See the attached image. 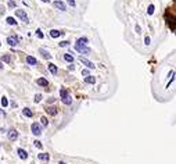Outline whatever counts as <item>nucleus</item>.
I'll return each mask as SVG.
<instances>
[{
  "mask_svg": "<svg viewBox=\"0 0 176 164\" xmlns=\"http://www.w3.org/2000/svg\"><path fill=\"white\" fill-rule=\"evenodd\" d=\"M75 49H76V52L83 53V54H90V53H92V49L86 47L85 45H81V43H76V45H75Z\"/></svg>",
  "mask_w": 176,
  "mask_h": 164,
  "instance_id": "1",
  "label": "nucleus"
},
{
  "mask_svg": "<svg viewBox=\"0 0 176 164\" xmlns=\"http://www.w3.org/2000/svg\"><path fill=\"white\" fill-rule=\"evenodd\" d=\"M144 43H146L147 46L150 45V38H148V36H146V38H144Z\"/></svg>",
  "mask_w": 176,
  "mask_h": 164,
  "instance_id": "31",
  "label": "nucleus"
},
{
  "mask_svg": "<svg viewBox=\"0 0 176 164\" xmlns=\"http://www.w3.org/2000/svg\"><path fill=\"white\" fill-rule=\"evenodd\" d=\"M15 15H17L18 18H21L22 21L28 22V15H26L25 11H22V10H17V11H15Z\"/></svg>",
  "mask_w": 176,
  "mask_h": 164,
  "instance_id": "4",
  "label": "nucleus"
},
{
  "mask_svg": "<svg viewBox=\"0 0 176 164\" xmlns=\"http://www.w3.org/2000/svg\"><path fill=\"white\" fill-rule=\"evenodd\" d=\"M60 95H61V97H62V96H65V95H68V92L65 91L64 88H61V89H60Z\"/></svg>",
  "mask_w": 176,
  "mask_h": 164,
  "instance_id": "26",
  "label": "nucleus"
},
{
  "mask_svg": "<svg viewBox=\"0 0 176 164\" xmlns=\"http://www.w3.org/2000/svg\"><path fill=\"white\" fill-rule=\"evenodd\" d=\"M17 153H18V156H20V159H22V160H26V159H28V153H26L24 149H21V147H20V149H17Z\"/></svg>",
  "mask_w": 176,
  "mask_h": 164,
  "instance_id": "9",
  "label": "nucleus"
},
{
  "mask_svg": "<svg viewBox=\"0 0 176 164\" xmlns=\"http://www.w3.org/2000/svg\"><path fill=\"white\" fill-rule=\"evenodd\" d=\"M46 111H47L50 116H56L57 113H58V110H57V107L52 106V107H47V108H46Z\"/></svg>",
  "mask_w": 176,
  "mask_h": 164,
  "instance_id": "12",
  "label": "nucleus"
},
{
  "mask_svg": "<svg viewBox=\"0 0 176 164\" xmlns=\"http://www.w3.org/2000/svg\"><path fill=\"white\" fill-rule=\"evenodd\" d=\"M136 32H137V34H140V32H142V31H140V26H139V25H136Z\"/></svg>",
  "mask_w": 176,
  "mask_h": 164,
  "instance_id": "35",
  "label": "nucleus"
},
{
  "mask_svg": "<svg viewBox=\"0 0 176 164\" xmlns=\"http://www.w3.org/2000/svg\"><path fill=\"white\" fill-rule=\"evenodd\" d=\"M85 82H86V83H92V85H93V83L96 82V78L94 77H86L85 78Z\"/></svg>",
  "mask_w": 176,
  "mask_h": 164,
  "instance_id": "18",
  "label": "nucleus"
},
{
  "mask_svg": "<svg viewBox=\"0 0 176 164\" xmlns=\"http://www.w3.org/2000/svg\"><path fill=\"white\" fill-rule=\"evenodd\" d=\"M61 102H62L64 104H67V106H71V104H72V99H71V96L69 95L62 96V97H61Z\"/></svg>",
  "mask_w": 176,
  "mask_h": 164,
  "instance_id": "8",
  "label": "nucleus"
},
{
  "mask_svg": "<svg viewBox=\"0 0 176 164\" xmlns=\"http://www.w3.org/2000/svg\"><path fill=\"white\" fill-rule=\"evenodd\" d=\"M7 136H9L10 141H15V139L18 138V132L15 129H10L9 132H7Z\"/></svg>",
  "mask_w": 176,
  "mask_h": 164,
  "instance_id": "6",
  "label": "nucleus"
},
{
  "mask_svg": "<svg viewBox=\"0 0 176 164\" xmlns=\"http://www.w3.org/2000/svg\"><path fill=\"white\" fill-rule=\"evenodd\" d=\"M31 128H32V134H33L35 136H39V135H42V128H40V125H39L38 122H33Z\"/></svg>",
  "mask_w": 176,
  "mask_h": 164,
  "instance_id": "2",
  "label": "nucleus"
},
{
  "mask_svg": "<svg viewBox=\"0 0 176 164\" xmlns=\"http://www.w3.org/2000/svg\"><path fill=\"white\" fill-rule=\"evenodd\" d=\"M64 60L68 61V63H72V61H73V57L71 56V54H64Z\"/></svg>",
  "mask_w": 176,
  "mask_h": 164,
  "instance_id": "21",
  "label": "nucleus"
},
{
  "mask_svg": "<svg viewBox=\"0 0 176 164\" xmlns=\"http://www.w3.org/2000/svg\"><path fill=\"white\" fill-rule=\"evenodd\" d=\"M61 35H64L62 31H57V29L50 31V36H52V38H58V36H61Z\"/></svg>",
  "mask_w": 176,
  "mask_h": 164,
  "instance_id": "11",
  "label": "nucleus"
},
{
  "mask_svg": "<svg viewBox=\"0 0 176 164\" xmlns=\"http://www.w3.org/2000/svg\"><path fill=\"white\" fill-rule=\"evenodd\" d=\"M36 36H38V38H40V39L43 38V34H42V31H40V29L36 31Z\"/></svg>",
  "mask_w": 176,
  "mask_h": 164,
  "instance_id": "29",
  "label": "nucleus"
},
{
  "mask_svg": "<svg viewBox=\"0 0 176 164\" xmlns=\"http://www.w3.org/2000/svg\"><path fill=\"white\" fill-rule=\"evenodd\" d=\"M7 42H9L10 46H17L18 45V38L17 36H9V38H7Z\"/></svg>",
  "mask_w": 176,
  "mask_h": 164,
  "instance_id": "7",
  "label": "nucleus"
},
{
  "mask_svg": "<svg viewBox=\"0 0 176 164\" xmlns=\"http://www.w3.org/2000/svg\"><path fill=\"white\" fill-rule=\"evenodd\" d=\"M153 13H154V6L150 4V6H148V9H147V14H148V15H151Z\"/></svg>",
  "mask_w": 176,
  "mask_h": 164,
  "instance_id": "23",
  "label": "nucleus"
},
{
  "mask_svg": "<svg viewBox=\"0 0 176 164\" xmlns=\"http://www.w3.org/2000/svg\"><path fill=\"white\" fill-rule=\"evenodd\" d=\"M82 75H85V77H89V71H87V70H83V71H82Z\"/></svg>",
  "mask_w": 176,
  "mask_h": 164,
  "instance_id": "32",
  "label": "nucleus"
},
{
  "mask_svg": "<svg viewBox=\"0 0 176 164\" xmlns=\"http://www.w3.org/2000/svg\"><path fill=\"white\" fill-rule=\"evenodd\" d=\"M0 70H3V64L1 63H0Z\"/></svg>",
  "mask_w": 176,
  "mask_h": 164,
  "instance_id": "39",
  "label": "nucleus"
},
{
  "mask_svg": "<svg viewBox=\"0 0 176 164\" xmlns=\"http://www.w3.org/2000/svg\"><path fill=\"white\" fill-rule=\"evenodd\" d=\"M39 160H43V161H49L50 160V156H49V153H40V154L38 156Z\"/></svg>",
  "mask_w": 176,
  "mask_h": 164,
  "instance_id": "13",
  "label": "nucleus"
},
{
  "mask_svg": "<svg viewBox=\"0 0 176 164\" xmlns=\"http://www.w3.org/2000/svg\"><path fill=\"white\" fill-rule=\"evenodd\" d=\"M1 61L10 64V63H11V56H10V54H3V56H1Z\"/></svg>",
  "mask_w": 176,
  "mask_h": 164,
  "instance_id": "17",
  "label": "nucleus"
},
{
  "mask_svg": "<svg viewBox=\"0 0 176 164\" xmlns=\"http://www.w3.org/2000/svg\"><path fill=\"white\" fill-rule=\"evenodd\" d=\"M35 146H36V147H38V149H42V143H40V142H38V141H36V142H35Z\"/></svg>",
  "mask_w": 176,
  "mask_h": 164,
  "instance_id": "30",
  "label": "nucleus"
},
{
  "mask_svg": "<svg viewBox=\"0 0 176 164\" xmlns=\"http://www.w3.org/2000/svg\"><path fill=\"white\" fill-rule=\"evenodd\" d=\"M79 61H81L82 64H85L86 67H87V68H94V64H93V63H92L90 60H87V59H85V57H79Z\"/></svg>",
  "mask_w": 176,
  "mask_h": 164,
  "instance_id": "3",
  "label": "nucleus"
},
{
  "mask_svg": "<svg viewBox=\"0 0 176 164\" xmlns=\"http://www.w3.org/2000/svg\"><path fill=\"white\" fill-rule=\"evenodd\" d=\"M58 164H67V163H65V161H60Z\"/></svg>",
  "mask_w": 176,
  "mask_h": 164,
  "instance_id": "38",
  "label": "nucleus"
},
{
  "mask_svg": "<svg viewBox=\"0 0 176 164\" xmlns=\"http://www.w3.org/2000/svg\"><path fill=\"white\" fill-rule=\"evenodd\" d=\"M39 53L42 54V57H44V59H52V54L46 50V49H43V47H40L39 49Z\"/></svg>",
  "mask_w": 176,
  "mask_h": 164,
  "instance_id": "10",
  "label": "nucleus"
},
{
  "mask_svg": "<svg viewBox=\"0 0 176 164\" xmlns=\"http://www.w3.org/2000/svg\"><path fill=\"white\" fill-rule=\"evenodd\" d=\"M40 120H42V124H43V127H47V125H49V120H47V118H46V117H42Z\"/></svg>",
  "mask_w": 176,
  "mask_h": 164,
  "instance_id": "24",
  "label": "nucleus"
},
{
  "mask_svg": "<svg viewBox=\"0 0 176 164\" xmlns=\"http://www.w3.org/2000/svg\"><path fill=\"white\" fill-rule=\"evenodd\" d=\"M76 43L86 45V43H87V38H85V36H83V38H79V39H78V42H76Z\"/></svg>",
  "mask_w": 176,
  "mask_h": 164,
  "instance_id": "22",
  "label": "nucleus"
},
{
  "mask_svg": "<svg viewBox=\"0 0 176 164\" xmlns=\"http://www.w3.org/2000/svg\"><path fill=\"white\" fill-rule=\"evenodd\" d=\"M47 68H49V71H50V72H52L53 75H56V74H57V67H56L54 64L49 63V64H47Z\"/></svg>",
  "mask_w": 176,
  "mask_h": 164,
  "instance_id": "14",
  "label": "nucleus"
},
{
  "mask_svg": "<svg viewBox=\"0 0 176 164\" xmlns=\"http://www.w3.org/2000/svg\"><path fill=\"white\" fill-rule=\"evenodd\" d=\"M54 7H56V9H58V10H61V11H65V10H67V7H65V3H62L61 0H56V1H54Z\"/></svg>",
  "mask_w": 176,
  "mask_h": 164,
  "instance_id": "5",
  "label": "nucleus"
},
{
  "mask_svg": "<svg viewBox=\"0 0 176 164\" xmlns=\"http://www.w3.org/2000/svg\"><path fill=\"white\" fill-rule=\"evenodd\" d=\"M0 114H1V116H4V117H6V113H4V111H1V110H0Z\"/></svg>",
  "mask_w": 176,
  "mask_h": 164,
  "instance_id": "36",
  "label": "nucleus"
},
{
  "mask_svg": "<svg viewBox=\"0 0 176 164\" xmlns=\"http://www.w3.org/2000/svg\"><path fill=\"white\" fill-rule=\"evenodd\" d=\"M6 21H7V24H10V25H15V24H17V21H15L13 17H7Z\"/></svg>",
  "mask_w": 176,
  "mask_h": 164,
  "instance_id": "19",
  "label": "nucleus"
},
{
  "mask_svg": "<svg viewBox=\"0 0 176 164\" xmlns=\"http://www.w3.org/2000/svg\"><path fill=\"white\" fill-rule=\"evenodd\" d=\"M42 1H44V3H49V1H50V0H42Z\"/></svg>",
  "mask_w": 176,
  "mask_h": 164,
  "instance_id": "37",
  "label": "nucleus"
},
{
  "mask_svg": "<svg viewBox=\"0 0 176 164\" xmlns=\"http://www.w3.org/2000/svg\"><path fill=\"white\" fill-rule=\"evenodd\" d=\"M36 82H38V85H40V86H49L47 79H44V78H39Z\"/></svg>",
  "mask_w": 176,
  "mask_h": 164,
  "instance_id": "16",
  "label": "nucleus"
},
{
  "mask_svg": "<svg viewBox=\"0 0 176 164\" xmlns=\"http://www.w3.org/2000/svg\"><path fill=\"white\" fill-rule=\"evenodd\" d=\"M69 42H67V40H64V42H60V47H67V46H69Z\"/></svg>",
  "mask_w": 176,
  "mask_h": 164,
  "instance_id": "25",
  "label": "nucleus"
},
{
  "mask_svg": "<svg viewBox=\"0 0 176 164\" xmlns=\"http://www.w3.org/2000/svg\"><path fill=\"white\" fill-rule=\"evenodd\" d=\"M9 6L10 7H15V3L14 1H9Z\"/></svg>",
  "mask_w": 176,
  "mask_h": 164,
  "instance_id": "34",
  "label": "nucleus"
},
{
  "mask_svg": "<svg viewBox=\"0 0 176 164\" xmlns=\"http://www.w3.org/2000/svg\"><path fill=\"white\" fill-rule=\"evenodd\" d=\"M68 4H71L72 7H75V0H68Z\"/></svg>",
  "mask_w": 176,
  "mask_h": 164,
  "instance_id": "33",
  "label": "nucleus"
},
{
  "mask_svg": "<svg viewBox=\"0 0 176 164\" xmlns=\"http://www.w3.org/2000/svg\"><path fill=\"white\" fill-rule=\"evenodd\" d=\"M1 104H3V106H7V104H9V100H7V97H3V99H1Z\"/></svg>",
  "mask_w": 176,
  "mask_h": 164,
  "instance_id": "27",
  "label": "nucleus"
},
{
  "mask_svg": "<svg viewBox=\"0 0 176 164\" xmlns=\"http://www.w3.org/2000/svg\"><path fill=\"white\" fill-rule=\"evenodd\" d=\"M26 63L31 65H35V64H38V61H36V59L32 56H26Z\"/></svg>",
  "mask_w": 176,
  "mask_h": 164,
  "instance_id": "15",
  "label": "nucleus"
},
{
  "mask_svg": "<svg viewBox=\"0 0 176 164\" xmlns=\"http://www.w3.org/2000/svg\"><path fill=\"white\" fill-rule=\"evenodd\" d=\"M0 45H1V43H0Z\"/></svg>",
  "mask_w": 176,
  "mask_h": 164,
  "instance_id": "40",
  "label": "nucleus"
},
{
  "mask_svg": "<svg viewBox=\"0 0 176 164\" xmlns=\"http://www.w3.org/2000/svg\"><path fill=\"white\" fill-rule=\"evenodd\" d=\"M40 100H42V95H36L35 96V102H36V103H39Z\"/></svg>",
  "mask_w": 176,
  "mask_h": 164,
  "instance_id": "28",
  "label": "nucleus"
},
{
  "mask_svg": "<svg viewBox=\"0 0 176 164\" xmlns=\"http://www.w3.org/2000/svg\"><path fill=\"white\" fill-rule=\"evenodd\" d=\"M22 113H24V116H26V117H32V116H33V113L31 111L29 108H24V111H22Z\"/></svg>",
  "mask_w": 176,
  "mask_h": 164,
  "instance_id": "20",
  "label": "nucleus"
}]
</instances>
